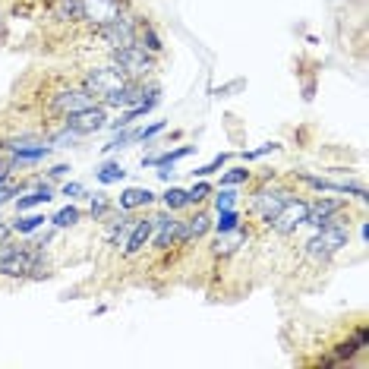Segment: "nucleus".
<instances>
[{
	"mask_svg": "<svg viewBox=\"0 0 369 369\" xmlns=\"http://www.w3.org/2000/svg\"><path fill=\"white\" fill-rule=\"evenodd\" d=\"M51 221H54L57 227H73L76 221H79V208H73V205H67V208H60V212H57Z\"/></svg>",
	"mask_w": 369,
	"mask_h": 369,
	"instance_id": "nucleus-24",
	"label": "nucleus"
},
{
	"mask_svg": "<svg viewBox=\"0 0 369 369\" xmlns=\"http://www.w3.org/2000/svg\"><path fill=\"white\" fill-rule=\"evenodd\" d=\"M338 212H341V202L338 199H315V202H309V212H306V224H313L315 231L325 224H341L338 221Z\"/></svg>",
	"mask_w": 369,
	"mask_h": 369,
	"instance_id": "nucleus-11",
	"label": "nucleus"
},
{
	"mask_svg": "<svg viewBox=\"0 0 369 369\" xmlns=\"http://www.w3.org/2000/svg\"><path fill=\"white\" fill-rule=\"evenodd\" d=\"M126 142H133V133H120V136H114L108 145H104V151H117V149H123Z\"/></svg>",
	"mask_w": 369,
	"mask_h": 369,
	"instance_id": "nucleus-35",
	"label": "nucleus"
},
{
	"mask_svg": "<svg viewBox=\"0 0 369 369\" xmlns=\"http://www.w3.org/2000/svg\"><path fill=\"white\" fill-rule=\"evenodd\" d=\"M123 82H126V76L120 73L117 67H95L85 73V79H82V85L92 92V95H114L117 89H120Z\"/></svg>",
	"mask_w": 369,
	"mask_h": 369,
	"instance_id": "nucleus-6",
	"label": "nucleus"
},
{
	"mask_svg": "<svg viewBox=\"0 0 369 369\" xmlns=\"http://www.w3.org/2000/svg\"><path fill=\"white\" fill-rule=\"evenodd\" d=\"M136 44H142L149 54H161V48H164L161 38H158V32L149 26V22H142V26L136 28Z\"/></svg>",
	"mask_w": 369,
	"mask_h": 369,
	"instance_id": "nucleus-17",
	"label": "nucleus"
},
{
	"mask_svg": "<svg viewBox=\"0 0 369 369\" xmlns=\"http://www.w3.org/2000/svg\"><path fill=\"white\" fill-rule=\"evenodd\" d=\"M306 212H309V202L290 196L278 212H274V218L268 221V224H272V231H278V233H294L300 224H306Z\"/></svg>",
	"mask_w": 369,
	"mask_h": 369,
	"instance_id": "nucleus-4",
	"label": "nucleus"
},
{
	"mask_svg": "<svg viewBox=\"0 0 369 369\" xmlns=\"http://www.w3.org/2000/svg\"><path fill=\"white\" fill-rule=\"evenodd\" d=\"M151 199L155 196H151L145 186H130V190H123V196H120V208L130 212V208H139V205H149Z\"/></svg>",
	"mask_w": 369,
	"mask_h": 369,
	"instance_id": "nucleus-16",
	"label": "nucleus"
},
{
	"mask_svg": "<svg viewBox=\"0 0 369 369\" xmlns=\"http://www.w3.org/2000/svg\"><path fill=\"white\" fill-rule=\"evenodd\" d=\"M233 243H237V240H233L231 233H221L218 243H215V253H218V256H227V253L233 249Z\"/></svg>",
	"mask_w": 369,
	"mask_h": 369,
	"instance_id": "nucleus-31",
	"label": "nucleus"
},
{
	"mask_svg": "<svg viewBox=\"0 0 369 369\" xmlns=\"http://www.w3.org/2000/svg\"><path fill=\"white\" fill-rule=\"evenodd\" d=\"M151 227H155V221H139V224L133 227V233H130V240H126V246H123V253H126V256H136L139 249H142V246L151 240Z\"/></svg>",
	"mask_w": 369,
	"mask_h": 369,
	"instance_id": "nucleus-14",
	"label": "nucleus"
},
{
	"mask_svg": "<svg viewBox=\"0 0 369 369\" xmlns=\"http://www.w3.org/2000/svg\"><path fill=\"white\" fill-rule=\"evenodd\" d=\"M208 215H196V218H190V221H180V231H177V243H190V240H196V237H202L205 231H208Z\"/></svg>",
	"mask_w": 369,
	"mask_h": 369,
	"instance_id": "nucleus-13",
	"label": "nucleus"
},
{
	"mask_svg": "<svg viewBox=\"0 0 369 369\" xmlns=\"http://www.w3.org/2000/svg\"><path fill=\"white\" fill-rule=\"evenodd\" d=\"M10 196H16V183H7V186H0V202H7Z\"/></svg>",
	"mask_w": 369,
	"mask_h": 369,
	"instance_id": "nucleus-37",
	"label": "nucleus"
},
{
	"mask_svg": "<svg viewBox=\"0 0 369 369\" xmlns=\"http://www.w3.org/2000/svg\"><path fill=\"white\" fill-rule=\"evenodd\" d=\"M104 120H108V114H104V108H82V110H76V114H69L67 117V126L73 133H79V136H92V133H98V130H104Z\"/></svg>",
	"mask_w": 369,
	"mask_h": 369,
	"instance_id": "nucleus-7",
	"label": "nucleus"
},
{
	"mask_svg": "<svg viewBox=\"0 0 369 369\" xmlns=\"http://www.w3.org/2000/svg\"><path fill=\"white\" fill-rule=\"evenodd\" d=\"M227 161V155H224V151H221V155H215L212 158V161H208V164H205V167H199V177H208V174H215V171H218V167H221V164H224Z\"/></svg>",
	"mask_w": 369,
	"mask_h": 369,
	"instance_id": "nucleus-30",
	"label": "nucleus"
},
{
	"mask_svg": "<svg viewBox=\"0 0 369 369\" xmlns=\"http://www.w3.org/2000/svg\"><path fill=\"white\" fill-rule=\"evenodd\" d=\"M268 151H278V142H265V145H259V149H253V151H243V158L246 161H253V158H262V155H268Z\"/></svg>",
	"mask_w": 369,
	"mask_h": 369,
	"instance_id": "nucleus-32",
	"label": "nucleus"
},
{
	"mask_svg": "<svg viewBox=\"0 0 369 369\" xmlns=\"http://www.w3.org/2000/svg\"><path fill=\"white\" fill-rule=\"evenodd\" d=\"M287 199H290V192H284V190H259L256 192V212L265 221H272L274 212H278Z\"/></svg>",
	"mask_w": 369,
	"mask_h": 369,
	"instance_id": "nucleus-12",
	"label": "nucleus"
},
{
	"mask_svg": "<svg viewBox=\"0 0 369 369\" xmlns=\"http://www.w3.org/2000/svg\"><path fill=\"white\" fill-rule=\"evenodd\" d=\"M164 126H167L164 120H155L151 126H145V130H133V142H145V139H155L158 133L164 130Z\"/></svg>",
	"mask_w": 369,
	"mask_h": 369,
	"instance_id": "nucleus-25",
	"label": "nucleus"
},
{
	"mask_svg": "<svg viewBox=\"0 0 369 369\" xmlns=\"http://www.w3.org/2000/svg\"><path fill=\"white\" fill-rule=\"evenodd\" d=\"M51 180H60V177H67L69 174V164H57V167H51Z\"/></svg>",
	"mask_w": 369,
	"mask_h": 369,
	"instance_id": "nucleus-36",
	"label": "nucleus"
},
{
	"mask_svg": "<svg viewBox=\"0 0 369 369\" xmlns=\"http://www.w3.org/2000/svg\"><path fill=\"white\" fill-rule=\"evenodd\" d=\"M208 192H212V186H208V183H196L190 192H186V205H196V202H202V199L208 196Z\"/></svg>",
	"mask_w": 369,
	"mask_h": 369,
	"instance_id": "nucleus-29",
	"label": "nucleus"
},
{
	"mask_svg": "<svg viewBox=\"0 0 369 369\" xmlns=\"http://www.w3.org/2000/svg\"><path fill=\"white\" fill-rule=\"evenodd\" d=\"M10 231H13V227H10V224H3V221H0V243H3V240L10 237Z\"/></svg>",
	"mask_w": 369,
	"mask_h": 369,
	"instance_id": "nucleus-39",
	"label": "nucleus"
},
{
	"mask_svg": "<svg viewBox=\"0 0 369 369\" xmlns=\"http://www.w3.org/2000/svg\"><path fill=\"white\" fill-rule=\"evenodd\" d=\"M76 139H79V133H73V130L67 126V130H60L54 139H51V142H54V145H73Z\"/></svg>",
	"mask_w": 369,
	"mask_h": 369,
	"instance_id": "nucleus-34",
	"label": "nucleus"
},
{
	"mask_svg": "<svg viewBox=\"0 0 369 369\" xmlns=\"http://www.w3.org/2000/svg\"><path fill=\"white\" fill-rule=\"evenodd\" d=\"M123 13L120 0H82V19H89L92 26H104V22L117 19Z\"/></svg>",
	"mask_w": 369,
	"mask_h": 369,
	"instance_id": "nucleus-10",
	"label": "nucleus"
},
{
	"mask_svg": "<svg viewBox=\"0 0 369 369\" xmlns=\"http://www.w3.org/2000/svg\"><path fill=\"white\" fill-rule=\"evenodd\" d=\"M54 16H57V19H63V22L82 19V0H57Z\"/></svg>",
	"mask_w": 369,
	"mask_h": 369,
	"instance_id": "nucleus-18",
	"label": "nucleus"
},
{
	"mask_svg": "<svg viewBox=\"0 0 369 369\" xmlns=\"http://www.w3.org/2000/svg\"><path fill=\"white\" fill-rule=\"evenodd\" d=\"M192 151H196V145H180V149L164 151V155H158V158H145V164H158V167H167V164H174V161H180V158L192 155Z\"/></svg>",
	"mask_w": 369,
	"mask_h": 369,
	"instance_id": "nucleus-19",
	"label": "nucleus"
},
{
	"mask_svg": "<svg viewBox=\"0 0 369 369\" xmlns=\"http://www.w3.org/2000/svg\"><path fill=\"white\" fill-rule=\"evenodd\" d=\"M233 202H237V192H233V190H221L218 196H215V208H218V212L233 208Z\"/></svg>",
	"mask_w": 369,
	"mask_h": 369,
	"instance_id": "nucleus-28",
	"label": "nucleus"
},
{
	"mask_svg": "<svg viewBox=\"0 0 369 369\" xmlns=\"http://www.w3.org/2000/svg\"><path fill=\"white\" fill-rule=\"evenodd\" d=\"M158 224V237H155V249H167L171 243H177V231H180V221L174 218H155Z\"/></svg>",
	"mask_w": 369,
	"mask_h": 369,
	"instance_id": "nucleus-15",
	"label": "nucleus"
},
{
	"mask_svg": "<svg viewBox=\"0 0 369 369\" xmlns=\"http://www.w3.org/2000/svg\"><path fill=\"white\" fill-rule=\"evenodd\" d=\"M136 22H133V16L120 13L117 19L104 22V26H98V35H101L104 41H108L110 48H126V44H136Z\"/></svg>",
	"mask_w": 369,
	"mask_h": 369,
	"instance_id": "nucleus-5",
	"label": "nucleus"
},
{
	"mask_svg": "<svg viewBox=\"0 0 369 369\" xmlns=\"http://www.w3.org/2000/svg\"><path fill=\"white\" fill-rule=\"evenodd\" d=\"M221 218L215 221V227H218V233H233L240 227V215L233 212V208H224V212H218Z\"/></svg>",
	"mask_w": 369,
	"mask_h": 369,
	"instance_id": "nucleus-22",
	"label": "nucleus"
},
{
	"mask_svg": "<svg viewBox=\"0 0 369 369\" xmlns=\"http://www.w3.org/2000/svg\"><path fill=\"white\" fill-rule=\"evenodd\" d=\"M63 196H82V183H67L63 186Z\"/></svg>",
	"mask_w": 369,
	"mask_h": 369,
	"instance_id": "nucleus-38",
	"label": "nucleus"
},
{
	"mask_svg": "<svg viewBox=\"0 0 369 369\" xmlns=\"http://www.w3.org/2000/svg\"><path fill=\"white\" fill-rule=\"evenodd\" d=\"M92 104H95V95H92V92L82 85V89H69V92H60V95H54L51 108H54L57 114L69 117V114H76V110H82V108H92Z\"/></svg>",
	"mask_w": 369,
	"mask_h": 369,
	"instance_id": "nucleus-9",
	"label": "nucleus"
},
{
	"mask_svg": "<svg viewBox=\"0 0 369 369\" xmlns=\"http://www.w3.org/2000/svg\"><path fill=\"white\" fill-rule=\"evenodd\" d=\"M347 243H350L347 227L344 224H325V227H319V233L306 243V253L313 256V259H328V256H335L338 249H344Z\"/></svg>",
	"mask_w": 369,
	"mask_h": 369,
	"instance_id": "nucleus-2",
	"label": "nucleus"
},
{
	"mask_svg": "<svg viewBox=\"0 0 369 369\" xmlns=\"http://www.w3.org/2000/svg\"><path fill=\"white\" fill-rule=\"evenodd\" d=\"M110 208V202L104 196H95L92 199V218H104V212Z\"/></svg>",
	"mask_w": 369,
	"mask_h": 369,
	"instance_id": "nucleus-33",
	"label": "nucleus"
},
{
	"mask_svg": "<svg viewBox=\"0 0 369 369\" xmlns=\"http://www.w3.org/2000/svg\"><path fill=\"white\" fill-rule=\"evenodd\" d=\"M246 180H249V171H246V167H233V171H227L224 177H221V183L237 186V183H246Z\"/></svg>",
	"mask_w": 369,
	"mask_h": 369,
	"instance_id": "nucleus-27",
	"label": "nucleus"
},
{
	"mask_svg": "<svg viewBox=\"0 0 369 369\" xmlns=\"http://www.w3.org/2000/svg\"><path fill=\"white\" fill-rule=\"evenodd\" d=\"M164 205H167V208H183V205H186V192L177 190V186H171V190L164 192Z\"/></svg>",
	"mask_w": 369,
	"mask_h": 369,
	"instance_id": "nucleus-26",
	"label": "nucleus"
},
{
	"mask_svg": "<svg viewBox=\"0 0 369 369\" xmlns=\"http://www.w3.org/2000/svg\"><path fill=\"white\" fill-rule=\"evenodd\" d=\"M95 177H98V183H104V186H108V183H120V180L126 177V171H123L120 164L108 161V164H101V167H98V174H95Z\"/></svg>",
	"mask_w": 369,
	"mask_h": 369,
	"instance_id": "nucleus-20",
	"label": "nucleus"
},
{
	"mask_svg": "<svg viewBox=\"0 0 369 369\" xmlns=\"http://www.w3.org/2000/svg\"><path fill=\"white\" fill-rule=\"evenodd\" d=\"M114 67L120 69L123 76L139 79V76H145L151 69V54L142 48V44H126V48L114 51Z\"/></svg>",
	"mask_w": 369,
	"mask_h": 369,
	"instance_id": "nucleus-3",
	"label": "nucleus"
},
{
	"mask_svg": "<svg viewBox=\"0 0 369 369\" xmlns=\"http://www.w3.org/2000/svg\"><path fill=\"white\" fill-rule=\"evenodd\" d=\"M3 149L13 151V161H41V158L51 155V145H44L41 139H35V136L10 139V142H3Z\"/></svg>",
	"mask_w": 369,
	"mask_h": 369,
	"instance_id": "nucleus-8",
	"label": "nucleus"
},
{
	"mask_svg": "<svg viewBox=\"0 0 369 369\" xmlns=\"http://www.w3.org/2000/svg\"><path fill=\"white\" fill-rule=\"evenodd\" d=\"M51 186L44 183V186H38L35 192H28L26 199H19V212H26V208H32V205H41V202H51Z\"/></svg>",
	"mask_w": 369,
	"mask_h": 369,
	"instance_id": "nucleus-21",
	"label": "nucleus"
},
{
	"mask_svg": "<svg viewBox=\"0 0 369 369\" xmlns=\"http://www.w3.org/2000/svg\"><path fill=\"white\" fill-rule=\"evenodd\" d=\"M41 259H44V249L35 243H10V240L0 243V274H10V278L38 274Z\"/></svg>",
	"mask_w": 369,
	"mask_h": 369,
	"instance_id": "nucleus-1",
	"label": "nucleus"
},
{
	"mask_svg": "<svg viewBox=\"0 0 369 369\" xmlns=\"http://www.w3.org/2000/svg\"><path fill=\"white\" fill-rule=\"evenodd\" d=\"M41 224H44V215H26V218H19L13 224V231L16 233H32V231H38Z\"/></svg>",
	"mask_w": 369,
	"mask_h": 369,
	"instance_id": "nucleus-23",
	"label": "nucleus"
}]
</instances>
